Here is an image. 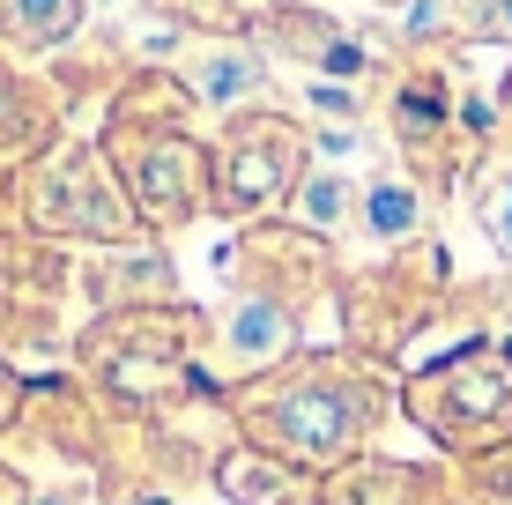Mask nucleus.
Returning <instances> with one entry per match:
<instances>
[{"instance_id":"7ed1b4c3","label":"nucleus","mask_w":512,"mask_h":505,"mask_svg":"<svg viewBox=\"0 0 512 505\" xmlns=\"http://www.w3.org/2000/svg\"><path fill=\"white\" fill-rule=\"evenodd\" d=\"M275 186H282V156H275L268 142H253V149L231 156V186H223V201H231V208H253V201H268Z\"/></svg>"},{"instance_id":"1a4fd4ad","label":"nucleus","mask_w":512,"mask_h":505,"mask_svg":"<svg viewBox=\"0 0 512 505\" xmlns=\"http://www.w3.org/2000/svg\"><path fill=\"white\" fill-rule=\"evenodd\" d=\"M0 505H15V491H8V476H0Z\"/></svg>"},{"instance_id":"0eeeda50","label":"nucleus","mask_w":512,"mask_h":505,"mask_svg":"<svg viewBox=\"0 0 512 505\" xmlns=\"http://www.w3.org/2000/svg\"><path fill=\"white\" fill-rule=\"evenodd\" d=\"M483 223H490V238H498V246H512V179H498V186H490Z\"/></svg>"},{"instance_id":"f03ea898","label":"nucleus","mask_w":512,"mask_h":505,"mask_svg":"<svg viewBox=\"0 0 512 505\" xmlns=\"http://www.w3.org/2000/svg\"><path fill=\"white\" fill-rule=\"evenodd\" d=\"M223 491L245 498V505H305V483L282 476V468H268V461H253V454L223 461Z\"/></svg>"},{"instance_id":"20e7f679","label":"nucleus","mask_w":512,"mask_h":505,"mask_svg":"<svg viewBox=\"0 0 512 505\" xmlns=\"http://www.w3.org/2000/svg\"><path fill=\"white\" fill-rule=\"evenodd\" d=\"M282 342H290V320H282L275 305H238L231 312V350L238 357H268Z\"/></svg>"},{"instance_id":"39448f33","label":"nucleus","mask_w":512,"mask_h":505,"mask_svg":"<svg viewBox=\"0 0 512 505\" xmlns=\"http://www.w3.org/2000/svg\"><path fill=\"white\" fill-rule=\"evenodd\" d=\"M409 216H416V201L401 194V186H379V194H372V223H379V231H401Z\"/></svg>"},{"instance_id":"f257e3e1","label":"nucleus","mask_w":512,"mask_h":505,"mask_svg":"<svg viewBox=\"0 0 512 505\" xmlns=\"http://www.w3.org/2000/svg\"><path fill=\"white\" fill-rule=\"evenodd\" d=\"M275 431L297 446V454H342L357 439V402L349 394H327V387H305L275 409Z\"/></svg>"},{"instance_id":"6e6552de","label":"nucleus","mask_w":512,"mask_h":505,"mask_svg":"<svg viewBox=\"0 0 512 505\" xmlns=\"http://www.w3.org/2000/svg\"><path fill=\"white\" fill-rule=\"evenodd\" d=\"M498 8H505V15H498V30H512V0H498Z\"/></svg>"},{"instance_id":"423d86ee","label":"nucleus","mask_w":512,"mask_h":505,"mask_svg":"<svg viewBox=\"0 0 512 505\" xmlns=\"http://www.w3.org/2000/svg\"><path fill=\"white\" fill-rule=\"evenodd\" d=\"M349 208V186L342 179H312V194H305V216H320V223H334Z\"/></svg>"}]
</instances>
